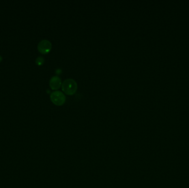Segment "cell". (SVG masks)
I'll return each mask as SVG.
<instances>
[{
    "mask_svg": "<svg viewBox=\"0 0 189 188\" xmlns=\"http://www.w3.org/2000/svg\"><path fill=\"white\" fill-rule=\"evenodd\" d=\"M78 88V84L72 78L66 79L62 83V90L68 95H73L75 93Z\"/></svg>",
    "mask_w": 189,
    "mask_h": 188,
    "instance_id": "cell-1",
    "label": "cell"
},
{
    "mask_svg": "<svg viewBox=\"0 0 189 188\" xmlns=\"http://www.w3.org/2000/svg\"><path fill=\"white\" fill-rule=\"evenodd\" d=\"M50 98L54 104L58 106L63 105L66 101L65 94L60 90H56L51 93Z\"/></svg>",
    "mask_w": 189,
    "mask_h": 188,
    "instance_id": "cell-2",
    "label": "cell"
},
{
    "mask_svg": "<svg viewBox=\"0 0 189 188\" xmlns=\"http://www.w3.org/2000/svg\"><path fill=\"white\" fill-rule=\"evenodd\" d=\"M52 48V45L48 40H42L38 45V50L39 52L43 54H46L50 51Z\"/></svg>",
    "mask_w": 189,
    "mask_h": 188,
    "instance_id": "cell-3",
    "label": "cell"
},
{
    "mask_svg": "<svg viewBox=\"0 0 189 188\" xmlns=\"http://www.w3.org/2000/svg\"><path fill=\"white\" fill-rule=\"evenodd\" d=\"M61 84V78L58 76H54L50 80V87L52 90H58L60 87Z\"/></svg>",
    "mask_w": 189,
    "mask_h": 188,
    "instance_id": "cell-4",
    "label": "cell"
},
{
    "mask_svg": "<svg viewBox=\"0 0 189 188\" xmlns=\"http://www.w3.org/2000/svg\"><path fill=\"white\" fill-rule=\"evenodd\" d=\"M44 62V59L42 56H39L35 60V63L38 66H41Z\"/></svg>",
    "mask_w": 189,
    "mask_h": 188,
    "instance_id": "cell-5",
    "label": "cell"
},
{
    "mask_svg": "<svg viewBox=\"0 0 189 188\" xmlns=\"http://www.w3.org/2000/svg\"><path fill=\"white\" fill-rule=\"evenodd\" d=\"M2 57L0 55V62L2 61Z\"/></svg>",
    "mask_w": 189,
    "mask_h": 188,
    "instance_id": "cell-6",
    "label": "cell"
}]
</instances>
